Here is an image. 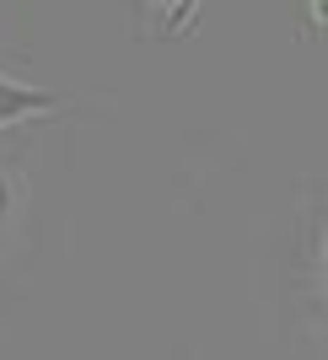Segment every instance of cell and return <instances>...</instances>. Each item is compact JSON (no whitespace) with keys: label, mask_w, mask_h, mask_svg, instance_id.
<instances>
[{"label":"cell","mask_w":328,"mask_h":360,"mask_svg":"<svg viewBox=\"0 0 328 360\" xmlns=\"http://www.w3.org/2000/svg\"><path fill=\"white\" fill-rule=\"evenodd\" d=\"M32 113H60V97L44 91V86H22L11 75H0V129L32 119Z\"/></svg>","instance_id":"obj_1"},{"label":"cell","mask_w":328,"mask_h":360,"mask_svg":"<svg viewBox=\"0 0 328 360\" xmlns=\"http://www.w3.org/2000/svg\"><path fill=\"white\" fill-rule=\"evenodd\" d=\"M16 205H22V188H16V178L0 167V231L11 226V215H16Z\"/></svg>","instance_id":"obj_2"},{"label":"cell","mask_w":328,"mask_h":360,"mask_svg":"<svg viewBox=\"0 0 328 360\" xmlns=\"http://www.w3.org/2000/svg\"><path fill=\"white\" fill-rule=\"evenodd\" d=\"M194 6L199 0H172V16H167V32H183L189 22H194Z\"/></svg>","instance_id":"obj_3"},{"label":"cell","mask_w":328,"mask_h":360,"mask_svg":"<svg viewBox=\"0 0 328 360\" xmlns=\"http://www.w3.org/2000/svg\"><path fill=\"white\" fill-rule=\"evenodd\" d=\"M323 258H328V199H323Z\"/></svg>","instance_id":"obj_4"},{"label":"cell","mask_w":328,"mask_h":360,"mask_svg":"<svg viewBox=\"0 0 328 360\" xmlns=\"http://www.w3.org/2000/svg\"><path fill=\"white\" fill-rule=\"evenodd\" d=\"M146 6H162V0H146Z\"/></svg>","instance_id":"obj_5"}]
</instances>
